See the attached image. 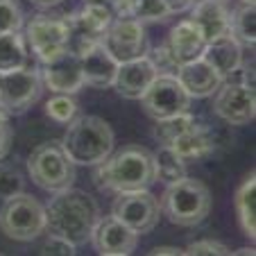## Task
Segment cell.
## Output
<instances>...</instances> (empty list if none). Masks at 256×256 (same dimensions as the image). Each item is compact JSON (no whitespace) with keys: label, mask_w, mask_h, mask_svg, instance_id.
<instances>
[{"label":"cell","mask_w":256,"mask_h":256,"mask_svg":"<svg viewBox=\"0 0 256 256\" xmlns=\"http://www.w3.org/2000/svg\"><path fill=\"white\" fill-rule=\"evenodd\" d=\"M98 218H100V208H98L96 200L84 190L70 186V188L54 193V198L48 202L46 229L80 247L91 240V232L96 227Z\"/></svg>","instance_id":"6da1fadb"},{"label":"cell","mask_w":256,"mask_h":256,"mask_svg":"<svg viewBox=\"0 0 256 256\" xmlns=\"http://www.w3.org/2000/svg\"><path fill=\"white\" fill-rule=\"evenodd\" d=\"M93 179L98 188L114 190V193L150 188L156 182L154 156L140 145H127L114 156L100 161Z\"/></svg>","instance_id":"7a4b0ae2"},{"label":"cell","mask_w":256,"mask_h":256,"mask_svg":"<svg viewBox=\"0 0 256 256\" xmlns=\"http://www.w3.org/2000/svg\"><path fill=\"white\" fill-rule=\"evenodd\" d=\"M62 145L75 166H98L114 150V130L100 116H75Z\"/></svg>","instance_id":"3957f363"},{"label":"cell","mask_w":256,"mask_h":256,"mask_svg":"<svg viewBox=\"0 0 256 256\" xmlns=\"http://www.w3.org/2000/svg\"><path fill=\"white\" fill-rule=\"evenodd\" d=\"M164 216L179 227H198L211 211V190L200 179L182 177L168 184L159 202Z\"/></svg>","instance_id":"277c9868"},{"label":"cell","mask_w":256,"mask_h":256,"mask_svg":"<svg viewBox=\"0 0 256 256\" xmlns=\"http://www.w3.org/2000/svg\"><path fill=\"white\" fill-rule=\"evenodd\" d=\"M0 229L7 238L30 242L46 232V206L28 193H16L0 208Z\"/></svg>","instance_id":"5b68a950"},{"label":"cell","mask_w":256,"mask_h":256,"mask_svg":"<svg viewBox=\"0 0 256 256\" xmlns=\"http://www.w3.org/2000/svg\"><path fill=\"white\" fill-rule=\"evenodd\" d=\"M30 177L48 193L70 188L75 182V164L66 154L62 143H44L28 159Z\"/></svg>","instance_id":"8992f818"},{"label":"cell","mask_w":256,"mask_h":256,"mask_svg":"<svg viewBox=\"0 0 256 256\" xmlns=\"http://www.w3.org/2000/svg\"><path fill=\"white\" fill-rule=\"evenodd\" d=\"M66 28H68V50L75 54H82L86 48L96 44H102L106 28L114 20L112 7L102 2H86V7L75 14H66Z\"/></svg>","instance_id":"52a82bcc"},{"label":"cell","mask_w":256,"mask_h":256,"mask_svg":"<svg viewBox=\"0 0 256 256\" xmlns=\"http://www.w3.org/2000/svg\"><path fill=\"white\" fill-rule=\"evenodd\" d=\"M112 216L118 218L122 224H127L138 236L148 234L156 227V222L161 218L159 198H154L148 188L118 193V198L114 200Z\"/></svg>","instance_id":"ba28073f"},{"label":"cell","mask_w":256,"mask_h":256,"mask_svg":"<svg viewBox=\"0 0 256 256\" xmlns=\"http://www.w3.org/2000/svg\"><path fill=\"white\" fill-rule=\"evenodd\" d=\"M41 96V75L32 68H16L2 72L0 80V109L7 116L25 114Z\"/></svg>","instance_id":"9c48e42d"},{"label":"cell","mask_w":256,"mask_h":256,"mask_svg":"<svg viewBox=\"0 0 256 256\" xmlns=\"http://www.w3.org/2000/svg\"><path fill=\"white\" fill-rule=\"evenodd\" d=\"M213 112L229 125H247L256 118V93L252 84L222 80L216 91Z\"/></svg>","instance_id":"30bf717a"},{"label":"cell","mask_w":256,"mask_h":256,"mask_svg":"<svg viewBox=\"0 0 256 256\" xmlns=\"http://www.w3.org/2000/svg\"><path fill=\"white\" fill-rule=\"evenodd\" d=\"M140 100H143L145 114L154 120L184 114L190 106V96L184 91V86L179 84L174 75H156Z\"/></svg>","instance_id":"8fae6325"},{"label":"cell","mask_w":256,"mask_h":256,"mask_svg":"<svg viewBox=\"0 0 256 256\" xmlns=\"http://www.w3.org/2000/svg\"><path fill=\"white\" fill-rule=\"evenodd\" d=\"M102 46L109 50V54L118 64L130 62V59L136 57H145L148 50H150L145 28L136 18H114L104 32Z\"/></svg>","instance_id":"7c38bea8"},{"label":"cell","mask_w":256,"mask_h":256,"mask_svg":"<svg viewBox=\"0 0 256 256\" xmlns=\"http://www.w3.org/2000/svg\"><path fill=\"white\" fill-rule=\"evenodd\" d=\"M30 48L36 52L41 62H50L64 50H68V28L64 16H36L28 23L25 30Z\"/></svg>","instance_id":"4fadbf2b"},{"label":"cell","mask_w":256,"mask_h":256,"mask_svg":"<svg viewBox=\"0 0 256 256\" xmlns=\"http://www.w3.org/2000/svg\"><path fill=\"white\" fill-rule=\"evenodd\" d=\"M91 242L102 256H127L138 245V234L122 224L118 218H98L91 232Z\"/></svg>","instance_id":"5bb4252c"},{"label":"cell","mask_w":256,"mask_h":256,"mask_svg":"<svg viewBox=\"0 0 256 256\" xmlns=\"http://www.w3.org/2000/svg\"><path fill=\"white\" fill-rule=\"evenodd\" d=\"M44 82L48 84V88H52L54 93H78L84 86V75H82V62L80 54H75L72 50H64L62 54H57L54 59L44 64Z\"/></svg>","instance_id":"9a60e30c"},{"label":"cell","mask_w":256,"mask_h":256,"mask_svg":"<svg viewBox=\"0 0 256 256\" xmlns=\"http://www.w3.org/2000/svg\"><path fill=\"white\" fill-rule=\"evenodd\" d=\"M156 75L159 72L152 66L150 59L136 57V59H130V62L118 64V70L112 86H116V91L122 98H127V100H140L143 93L148 91V86L154 82Z\"/></svg>","instance_id":"2e32d148"},{"label":"cell","mask_w":256,"mask_h":256,"mask_svg":"<svg viewBox=\"0 0 256 256\" xmlns=\"http://www.w3.org/2000/svg\"><path fill=\"white\" fill-rule=\"evenodd\" d=\"M174 78L179 80V84L184 86V91L188 93L190 98H208L222 84V75L208 62H204L202 57L195 59V62L177 66Z\"/></svg>","instance_id":"e0dca14e"},{"label":"cell","mask_w":256,"mask_h":256,"mask_svg":"<svg viewBox=\"0 0 256 256\" xmlns=\"http://www.w3.org/2000/svg\"><path fill=\"white\" fill-rule=\"evenodd\" d=\"M166 48H168V52L172 54L174 64L182 66V64L195 62V59L202 57L204 48H206V39H204L202 32L186 18V20H179V23L170 30Z\"/></svg>","instance_id":"ac0fdd59"},{"label":"cell","mask_w":256,"mask_h":256,"mask_svg":"<svg viewBox=\"0 0 256 256\" xmlns=\"http://www.w3.org/2000/svg\"><path fill=\"white\" fill-rule=\"evenodd\" d=\"M82 62V75H84V84H91L96 88H106L114 84L118 70V62L109 54V50L102 44H96L91 48H86L80 54Z\"/></svg>","instance_id":"d6986e66"},{"label":"cell","mask_w":256,"mask_h":256,"mask_svg":"<svg viewBox=\"0 0 256 256\" xmlns=\"http://www.w3.org/2000/svg\"><path fill=\"white\" fill-rule=\"evenodd\" d=\"M190 7L193 10H190L188 20L202 32L206 44L229 32V12L224 2H220V0H198Z\"/></svg>","instance_id":"ffe728a7"},{"label":"cell","mask_w":256,"mask_h":256,"mask_svg":"<svg viewBox=\"0 0 256 256\" xmlns=\"http://www.w3.org/2000/svg\"><path fill=\"white\" fill-rule=\"evenodd\" d=\"M202 59L211 64L224 80L242 64V46L232 32H227L218 39L208 41L202 52Z\"/></svg>","instance_id":"44dd1931"},{"label":"cell","mask_w":256,"mask_h":256,"mask_svg":"<svg viewBox=\"0 0 256 256\" xmlns=\"http://www.w3.org/2000/svg\"><path fill=\"white\" fill-rule=\"evenodd\" d=\"M170 148H172L184 161H200V159L211 154L216 143H213V136L208 134L206 127H202L198 122V125L190 127L188 132L177 136V138L170 143Z\"/></svg>","instance_id":"7402d4cb"},{"label":"cell","mask_w":256,"mask_h":256,"mask_svg":"<svg viewBox=\"0 0 256 256\" xmlns=\"http://www.w3.org/2000/svg\"><path fill=\"white\" fill-rule=\"evenodd\" d=\"M234 204H236V216H238V222H240L245 236L254 240V236H256V179H254V172L238 186L236 195H234Z\"/></svg>","instance_id":"603a6c76"},{"label":"cell","mask_w":256,"mask_h":256,"mask_svg":"<svg viewBox=\"0 0 256 256\" xmlns=\"http://www.w3.org/2000/svg\"><path fill=\"white\" fill-rule=\"evenodd\" d=\"M229 32L240 41V46L256 44V7L250 0H240L234 14H229Z\"/></svg>","instance_id":"cb8c5ba5"},{"label":"cell","mask_w":256,"mask_h":256,"mask_svg":"<svg viewBox=\"0 0 256 256\" xmlns=\"http://www.w3.org/2000/svg\"><path fill=\"white\" fill-rule=\"evenodd\" d=\"M28 62L25 39L20 32H0V72L23 68Z\"/></svg>","instance_id":"d4e9b609"},{"label":"cell","mask_w":256,"mask_h":256,"mask_svg":"<svg viewBox=\"0 0 256 256\" xmlns=\"http://www.w3.org/2000/svg\"><path fill=\"white\" fill-rule=\"evenodd\" d=\"M154 170H156V182H164L166 186L179 182L182 177H186V161L170 148V145H161L154 152Z\"/></svg>","instance_id":"484cf974"},{"label":"cell","mask_w":256,"mask_h":256,"mask_svg":"<svg viewBox=\"0 0 256 256\" xmlns=\"http://www.w3.org/2000/svg\"><path fill=\"white\" fill-rule=\"evenodd\" d=\"M198 125V120H195L193 116H190L188 112L184 114H174V116H168V118H161V120H156L154 125V138L159 140L161 145H170L177 136H182L184 132H188L190 127Z\"/></svg>","instance_id":"4316f807"},{"label":"cell","mask_w":256,"mask_h":256,"mask_svg":"<svg viewBox=\"0 0 256 256\" xmlns=\"http://www.w3.org/2000/svg\"><path fill=\"white\" fill-rule=\"evenodd\" d=\"M46 114L59 125H68L72 118L78 116V102L72 100L68 93H57L46 102Z\"/></svg>","instance_id":"83f0119b"},{"label":"cell","mask_w":256,"mask_h":256,"mask_svg":"<svg viewBox=\"0 0 256 256\" xmlns=\"http://www.w3.org/2000/svg\"><path fill=\"white\" fill-rule=\"evenodd\" d=\"M23 10L16 0H0V32H20Z\"/></svg>","instance_id":"f1b7e54d"},{"label":"cell","mask_w":256,"mask_h":256,"mask_svg":"<svg viewBox=\"0 0 256 256\" xmlns=\"http://www.w3.org/2000/svg\"><path fill=\"white\" fill-rule=\"evenodd\" d=\"M172 14L166 0H138V10H136V20L140 23H152V20H166Z\"/></svg>","instance_id":"f546056e"},{"label":"cell","mask_w":256,"mask_h":256,"mask_svg":"<svg viewBox=\"0 0 256 256\" xmlns=\"http://www.w3.org/2000/svg\"><path fill=\"white\" fill-rule=\"evenodd\" d=\"M23 190V177L18 170H14L12 166L0 164V200H7L12 195Z\"/></svg>","instance_id":"4dcf8cb0"},{"label":"cell","mask_w":256,"mask_h":256,"mask_svg":"<svg viewBox=\"0 0 256 256\" xmlns=\"http://www.w3.org/2000/svg\"><path fill=\"white\" fill-rule=\"evenodd\" d=\"M145 57L152 62V66L156 68V72H159V75H174V72H177V64H174L172 54L168 52L166 44L161 46V48L148 50V54H145Z\"/></svg>","instance_id":"1f68e13d"},{"label":"cell","mask_w":256,"mask_h":256,"mask_svg":"<svg viewBox=\"0 0 256 256\" xmlns=\"http://www.w3.org/2000/svg\"><path fill=\"white\" fill-rule=\"evenodd\" d=\"M184 254L190 256H206V254H218V256H224V254H232L227 245L218 240H198V242H190L188 247L184 250Z\"/></svg>","instance_id":"d6a6232c"},{"label":"cell","mask_w":256,"mask_h":256,"mask_svg":"<svg viewBox=\"0 0 256 256\" xmlns=\"http://www.w3.org/2000/svg\"><path fill=\"white\" fill-rule=\"evenodd\" d=\"M39 254H75V245H72L70 240H66V238L57 236V234H50L48 238H46V242L41 245Z\"/></svg>","instance_id":"836d02e7"},{"label":"cell","mask_w":256,"mask_h":256,"mask_svg":"<svg viewBox=\"0 0 256 256\" xmlns=\"http://www.w3.org/2000/svg\"><path fill=\"white\" fill-rule=\"evenodd\" d=\"M138 10V0H112V12L118 18H134Z\"/></svg>","instance_id":"e575fe53"},{"label":"cell","mask_w":256,"mask_h":256,"mask_svg":"<svg viewBox=\"0 0 256 256\" xmlns=\"http://www.w3.org/2000/svg\"><path fill=\"white\" fill-rule=\"evenodd\" d=\"M10 145H12V127L10 120H7V114L0 109V159L10 152Z\"/></svg>","instance_id":"d590c367"},{"label":"cell","mask_w":256,"mask_h":256,"mask_svg":"<svg viewBox=\"0 0 256 256\" xmlns=\"http://www.w3.org/2000/svg\"><path fill=\"white\" fill-rule=\"evenodd\" d=\"M150 254H152V256H161V254H184V250H179V247H154Z\"/></svg>","instance_id":"8d00e7d4"},{"label":"cell","mask_w":256,"mask_h":256,"mask_svg":"<svg viewBox=\"0 0 256 256\" xmlns=\"http://www.w3.org/2000/svg\"><path fill=\"white\" fill-rule=\"evenodd\" d=\"M32 5H36V7H41V10H48V7H54V5H59L62 0H30Z\"/></svg>","instance_id":"74e56055"},{"label":"cell","mask_w":256,"mask_h":256,"mask_svg":"<svg viewBox=\"0 0 256 256\" xmlns=\"http://www.w3.org/2000/svg\"><path fill=\"white\" fill-rule=\"evenodd\" d=\"M88 2H102V0H88Z\"/></svg>","instance_id":"f35d334b"},{"label":"cell","mask_w":256,"mask_h":256,"mask_svg":"<svg viewBox=\"0 0 256 256\" xmlns=\"http://www.w3.org/2000/svg\"><path fill=\"white\" fill-rule=\"evenodd\" d=\"M220 2H227V0H220Z\"/></svg>","instance_id":"ab89813d"},{"label":"cell","mask_w":256,"mask_h":256,"mask_svg":"<svg viewBox=\"0 0 256 256\" xmlns=\"http://www.w3.org/2000/svg\"><path fill=\"white\" fill-rule=\"evenodd\" d=\"M0 80H2V72H0Z\"/></svg>","instance_id":"60d3db41"},{"label":"cell","mask_w":256,"mask_h":256,"mask_svg":"<svg viewBox=\"0 0 256 256\" xmlns=\"http://www.w3.org/2000/svg\"><path fill=\"white\" fill-rule=\"evenodd\" d=\"M193 2H198V0H193Z\"/></svg>","instance_id":"b9f144b4"},{"label":"cell","mask_w":256,"mask_h":256,"mask_svg":"<svg viewBox=\"0 0 256 256\" xmlns=\"http://www.w3.org/2000/svg\"><path fill=\"white\" fill-rule=\"evenodd\" d=\"M250 2H254V0H250Z\"/></svg>","instance_id":"7bdbcfd3"}]
</instances>
